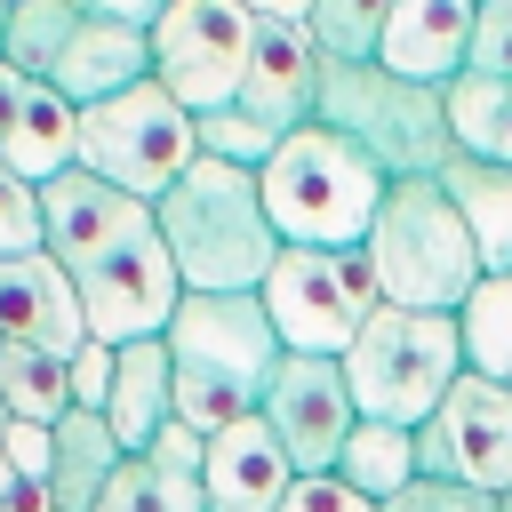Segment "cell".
Here are the masks:
<instances>
[{"instance_id":"1","label":"cell","mask_w":512,"mask_h":512,"mask_svg":"<svg viewBox=\"0 0 512 512\" xmlns=\"http://www.w3.org/2000/svg\"><path fill=\"white\" fill-rule=\"evenodd\" d=\"M152 232H160L184 296H248V288H264V272L280 256L256 168H224V160H192L152 200Z\"/></svg>"},{"instance_id":"2","label":"cell","mask_w":512,"mask_h":512,"mask_svg":"<svg viewBox=\"0 0 512 512\" xmlns=\"http://www.w3.org/2000/svg\"><path fill=\"white\" fill-rule=\"evenodd\" d=\"M168 368H176V424H192L200 440L256 416L280 368V336L264 320V296H184L168 320Z\"/></svg>"},{"instance_id":"3","label":"cell","mask_w":512,"mask_h":512,"mask_svg":"<svg viewBox=\"0 0 512 512\" xmlns=\"http://www.w3.org/2000/svg\"><path fill=\"white\" fill-rule=\"evenodd\" d=\"M384 168L344 144L336 128H296L272 144V160L256 168V192H264V216L280 232V248H360L368 240V216L384 200Z\"/></svg>"},{"instance_id":"4","label":"cell","mask_w":512,"mask_h":512,"mask_svg":"<svg viewBox=\"0 0 512 512\" xmlns=\"http://www.w3.org/2000/svg\"><path fill=\"white\" fill-rule=\"evenodd\" d=\"M368 264H376V288L384 304H408V312H456L480 280V256H472V232L464 216L448 208L440 176H392L376 216H368Z\"/></svg>"},{"instance_id":"5","label":"cell","mask_w":512,"mask_h":512,"mask_svg":"<svg viewBox=\"0 0 512 512\" xmlns=\"http://www.w3.org/2000/svg\"><path fill=\"white\" fill-rule=\"evenodd\" d=\"M320 128H336L344 144H360L384 176H440L456 136H448V96L424 88V80H400L384 72L376 56L368 64H344V56H320V104H312Z\"/></svg>"},{"instance_id":"6","label":"cell","mask_w":512,"mask_h":512,"mask_svg":"<svg viewBox=\"0 0 512 512\" xmlns=\"http://www.w3.org/2000/svg\"><path fill=\"white\" fill-rule=\"evenodd\" d=\"M464 376V344H456V312H408V304H376L360 320V336L344 344V384L352 408L376 424H424L448 384Z\"/></svg>"},{"instance_id":"7","label":"cell","mask_w":512,"mask_h":512,"mask_svg":"<svg viewBox=\"0 0 512 512\" xmlns=\"http://www.w3.org/2000/svg\"><path fill=\"white\" fill-rule=\"evenodd\" d=\"M256 296H264L280 352H320V360H344L360 320L384 304L368 248H280Z\"/></svg>"},{"instance_id":"8","label":"cell","mask_w":512,"mask_h":512,"mask_svg":"<svg viewBox=\"0 0 512 512\" xmlns=\"http://www.w3.org/2000/svg\"><path fill=\"white\" fill-rule=\"evenodd\" d=\"M88 176L136 192V200H160L192 160H200V136H192V112L160 88V80H136L104 104H80V152H72Z\"/></svg>"},{"instance_id":"9","label":"cell","mask_w":512,"mask_h":512,"mask_svg":"<svg viewBox=\"0 0 512 512\" xmlns=\"http://www.w3.org/2000/svg\"><path fill=\"white\" fill-rule=\"evenodd\" d=\"M248 40H256V16L240 0H168L152 24V80L184 112H216L240 96Z\"/></svg>"},{"instance_id":"10","label":"cell","mask_w":512,"mask_h":512,"mask_svg":"<svg viewBox=\"0 0 512 512\" xmlns=\"http://www.w3.org/2000/svg\"><path fill=\"white\" fill-rule=\"evenodd\" d=\"M416 472L464 480L480 496H504L512 488V384L464 368L448 384V400L416 424Z\"/></svg>"},{"instance_id":"11","label":"cell","mask_w":512,"mask_h":512,"mask_svg":"<svg viewBox=\"0 0 512 512\" xmlns=\"http://www.w3.org/2000/svg\"><path fill=\"white\" fill-rule=\"evenodd\" d=\"M72 296H80V320L96 344H144V336H168L176 304H184V280L160 248V232L128 240V248H104L88 264H72Z\"/></svg>"},{"instance_id":"12","label":"cell","mask_w":512,"mask_h":512,"mask_svg":"<svg viewBox=\"0 0 512 512\" xmlns=\"http://www.w3.org/2000/svg\"><path fill=\"white\" fill-rule=\"evenodd\" d=\"M264 424L272 440L288 448L296 472H336L360 408H352V384H344V360H320V352H280L272 368V392H264Z\"/></svg>"},{"instance_id":"13","label":"cell","mask_w":512,"mask_h":512,"mask_svg":"<svg viewBox=\"0 0 512 512\" xmlns=\"http://www.w3.org/2000/svg\"><path fill=\"white\" fill-rule=\"evenodd\" d=\"M144 232H152V200L88 176L80 160L40 184V248H48L64 272L88 264V256H104V248H128V240H144Z\"/></svg>"},{"instance_id":"14","label":"cell","mask_w":512,"mask_h":512,"mask_svg":"<svg viewBox=\"0 0 512 512\" xmlns=\"http://www.w3.org/2000/svg\"><path fill=\"white\" fill-rule=\"evenodd\" d=\"M232 104H240L256 128H272V136L312 128V104H320V48H312V32L256 16L248 72H240V96H232Z\"/></svg>"},{"instance_id":"15","label":"cell","mask_w":512,"mask_h":512,"mask_svg":"<svg viewBox=\"0 0 512 512\" xmlns=\"http://www.w3.org/2000/svg\"><path fill=\"white\" fill-rule=\"evenodd\" d=\"M200 488H208V512H280V496L296 488V464L272 440L264 408L240 416V424H224V432H208Z\"/></svg>"},{"instance_id":"16","label":"cell","mask_w":512,"mask_h":512,"mask_svg":"<svg viewBox=\"0 0 512 512\" xmlns=\"http://www.w3.org/2000/svg\"><path fill=\"white\" fill-rule=\"evenodd\" d=\"M0 336H8V344H48V352H80V344H88L72 272H64L48 248L0 256Z\"/></svg>"},{"instance_id":"17","label":"cell","mask_w":512,"mask_h":512,"mask_svg":"<svg viewBox=\"0 0 512 512\" xmlns=\"http://www.w3.org/2000/svg\"><path fill=\"white\" fill-rule=\"evenodd\" d=\"M472 16H480V0H392L376 64L400 72V80L448 88L464 72V56H472Z\"/></svg>"},{"instance_id":"18","label":"cell","mask_w":512,"mask_h":512,"mask_svg":"<svg viewBox=\"0 0 512 512\" xmlns=\"http://www.w3.org/2000/svg\"><path fill=\"white\" fill-rule=\"evenodd\" d=\"M136 80H152V32L104 24V16H80L64 56H56V72H48V88L64 104H104V96H120Z\"/></svg>"},{"instance_id":"19","label":"cell","mask_w":512,"mask_h":512,"mask_svg":"<svg viewBox=\"0 0 512 512\" xmlns=\"http://www.w3.org/2000/svg\"><path fill=\"white\" fill-rule=\"evenodd\" d=\"M104 424H112L120 456H144V448H152V432H160V424H176V368H168V344H160V336L120 344Z\"/></svg>"},{"instance_id":"20","label":"cell","mask_w":512,"mask_h":512,"mask_svg":"<svg viewBox=\"0 0 512 512\" xmlns=\"http://www.w3.org/2000/svg\"><path fill=\"white\" fill-rule=\"evenodd\" d=\"M440 192H448V208L464 216L480 272H512V168H496V160H472V152H448V168H440Z\"/></svg>"},{"instance_id":"21","label":"cell","mask_w":512,"mask_h":512,"mask_svg":"<svg viewBox=\"0 0 512 512\" xmlns=\"http://www.w3.org/2000/svg\"><path fill=\"white\" fill-rule=\"evenodd\" d=\"M48 432H56V464H48V512H96L104 480L128 464V456H120V440H112V424H104V416H88V408H64Z\"/></svg>"},{"instance_id":"22","label":"cell","mask_w":512,"mask_h":512,"mask_svg":"<svg viewBox=\"0 0 512 512\" xmlns=\"http://www.w3.org/2000/svg\"><path fill=\"white\" fill-rule=\"evenodd\" d=\"M72 152H80V104H64L48 80H24V104H16V128L0 144V168H16L40 192L56 168H72Z\"/></svg>"},{"instance_id":"23","label":"cell","mask_w":512,"mask_h":512,"mask_svg":"<svg viewBox=\"0 0 512 512\" xmlns=\"http://www.w3.org/2000/svg\"><path fill=\"white\" fill-rule=\"evenodd\" d=\"M440 96H448V136H456V152L512 168V72H456Z\"/></svg>"},{"instance_id":"24","label":"cell","mask_w":512,"mask_h":512,"mask_svg":"<svg viewBox=\"0 0 512 512\" xmlns=\"http://www.w3.org/2000/svg\"><path fill=\"white\" fill-rule=\"evenodd\" d=\"M336 480H352L368 504L400 496V488L416 480V432H408V424H376V416H360L352 440H344V456H336Z\"/></svg>"},{"instance_id":"25","label":"cell","mask_w":512,"mask_h":512,"mask_svg":"<svg viewBox=\"0 0 512 512\" xmlns=\"http://www.w3.org/2000/svg\"><path fill=\"white\" fill-rule=\"evenodd\" d=\"M456 344L472 376H512V272H480L472 296L456 304Z\"/></svg>"},{"instance_id":"26","label":"cell","mask_w":512,"mask_h":512,"mask_svg":"<svg viewBox=\"0 0 512 512\" xmlns=\"http://www.w3.org/2000/svg\"><path fill=\"white\" fill-rule=\"evenodd\" d=\"M64 360H72V352H48V344H0V416H16V424H56V416L72 408Z\"/></svg>"},{"instance_id":"27","label":"cell","mask_w":512,"mask_h":512,"mask_svg":"<svg viewBox=\"0 0 512 512\" xmlns=\"http://www.w3.org/2000/svg\"><path fill=\"white\" fill-rule=\"evenodd\" d=\"M80 8L72 0H8V40H0V64H16L24 80H48L64 40H72Z\"/></svg>"},{"instance_id":"28","label":"cell","mask_w":512,"mask_h":512,"mask_svg":"<svg viewBox=\"0 0 512 512\" xmlns=\"http://www.w3.org/2000/svg\"><path fill=\"white\" fill-rule=\"evenodd\" d=\"M200 456H208V440H200L192 424H160V432H152V448H144L136 464H144V480H152V504H160V512H208Z\"/></svg>"},{"instance_id":"29","label":"cell","mask_w":512,"mask_h":512,"mask_svg":"<svg viewBox=\"0 0 512 512\" xmlns=\"http://www.w3.org/2000/svg\"><path fill=\"white\" fill-rule=\"evenodd\" d=\"M384 16H392V0H312V48L320 56H344V64H368L376 56V40H384Z\"/></svg>"},{"instance_id":"30","label":"cell","mask_w":512,"mask_h":512,"mask_svg":"<svg viewBox=\"0 0 512 512\" xmlns=\"http://www.w3.org/2000/svg\"><path fill=\"white\" fill-rule=\"evenodd\" d=\"M192 136H200V160H224V168H264L272 160V128H256L240 104H216V112H192Z\"/></svg>"},{"instance_id":"31","label":"cell","mask_w":512,"mask_h":512,"mask_svg":"<svg viewBox=\"0 0 512 512\" xmlns=\"http://www.w3.org/2000/svg\"><path fill=\"white\" fill-rule=\"evenodd\" d=\"M112 368H120V344H80L72 360H64V392H72V408H88V416H104V400H112Z\"/></svg>"},{"instance_id":"32","label":"cell","mask_w":512,"mask_h":512,"mask_svg":"<svg viewBox=\"0 0 512 512\" xmlns=\"http://www.w3.org/2000/svg\"><path fill=\"white\" fill-rule=\"evenodd\" d=\"M0 464H8L24 488H48V464H56V432H48V424H16V416H0Z\"/></svg>"},{"instance_id":"33","label":"cell","mask_w":512,"mask_h":512,"mask_svg":"<svg viewBox=\"0 0 512 512\" xmlns=\"http://www.w3.org/2000/svg\"><path fill=\"white\" fill-rule=\"evenodd\" d=\"M376 512H496V496H480V488H464V480H432V472H416L400 496H384Z\"/></svg>"},{"instance_id":"34","label":"cell","mask_w":512,"mask_h":512,"mask_svg":"<svg viewBox=\"0 0 512 512\" xmlns=\"http://www.w3.org/2000/svg\"><path fill=\"white\" fill-rule=\"evenodd\" d=\"M32 248H40V192L16 168H0V256H32Z\"/></svg>"},{"instance_id":"35","label":"cell","mask_w":512,"mask_h":512,"mask_svg":"<svg viewBox=\"0 0 512 512\" xmlns=\"http://www.w3.org/2000/svg\"><path fill=\"white\" fill-rule=\"evenodd\" d=\"M464 72H512V0H480Z\"/></svg>"},{"instance_id":"36","label":"cell","mask_w":512,"mask_h":512,"mask_svg":"<svg viewBox=\"0 0 512 512\" xmlns=\"http://www.w3.org/2000/svg\"><path fill=\"white\" fill-rule=\"evenodd\" d=\"M280 512H376L352 480H336V472H296V488L280 496Z\"/></svg>"},{"instance_id":"37","label":"cell","mask_w":512,"mask_h":512,"mask_svg":"<svg viewBox=\"0 0 512 512\" xmlns=\"http://www.w3.org/2000/svg\"><path fill=\"white\" fill-rule=\"evenodd\" d=\"M96 512H160V504H152V480H144V464H136V456H128V464H120V472L104 480Z\"/></svg>"},{"instance_id":"38","label":"cell","mask_w":512,"mask_h":512,"mask_svg":"<svg viewBox=\"0 0 512 512\" xmlns=\"http://www.w3.org/2000/svg\"><path fill=\"white\" fill-rule=\"evenodd\" d=\"M72 8H80V16H104V24H136V32H152L168 0H72Z\"/></svg>"},{"instance_id":"39","label":"cell","mask_w":512,"mask_h":512,"mask_svg":"<svg viewBox=\"0 0 512 512\" xmlns=\"http://www.w3.org/2000/svg\"><path fill=\"white\" fill-rule=\"evenodd\" d=\"M240 8L264 24H312V0H240Z\"/></svg>"},{"instance_id":"40","label":"cell","mask_w":512,"mask_h":512,"mask_svg":"<svg viewBox=\"0 0 512 512\" xmlns=\"http://www.w3.org/2000/svg\"><path fill=\"white\" fill-rule=\"evenodd\" d=\"M16 104H24V72L0 64V144H8V128H16Z\"/></svg>"},{"instance_id":"41","label":"cell","mask_w":512,"mask_h":512,"mask_svg":"<svg viewBox=\"0 0 512 512\" xmlns=\"http://www.w3.org/2000/svg\"><path fill=\"white\" fill-rule=\"evenodd\" d=\"M496 512H512V488H504V496H496Z\"/></svg>"},{"instance_id":"42","label":"cell","mask_w":512,"mask_h":512,"mask_svg":"<svg viewBox=\"0 0 512 512\" xmlns=\"http://www.w3.org/2000/svg\"><path fill=\"white\" fill-rule=\"evenodd\" d=\"M0 40H8V0H0Z\"/></svg>"},{"instance_id":"43","label":"cell","mask_w":512,"mask_h":512,"mask_svg":"<svg viewBox=\"0 0 512 512\" xmlns=\"http://www.w3.org/2000/svg\"><path fill=\"white\" fill-rule=\"evenodd\" d=\"M0 344H8V336H0Z\"/></svg>"},{"instance_id":"44","label":"cell","mask_w":512,"mask_h":512,"mask_svg":"<svg viewBox=\"0 0 512 512\" xmlns=\"http://www.w3.org/2000/svg\"><path fill=\"white\" fill-rule=\"evenodd\" d=\"M504 384H512V376H504Z\"/></svg>"}]
</instances>
